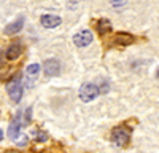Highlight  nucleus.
Instances as JSON below:
<instances>
[{"mask_svg":"<svg viewBox=\"0 0 159 153\" xmlns=\"http://www.w3.org/2000/svg\"><path fill=\"white\" fill-rule=\"evenodd\" d=\"M130 134H132V129L129 126H116L113 128L110 137L116 147H126L130 142Z\"/></svg>","mask_w":159,"mask_h":153,"instance_id":"f257e3e1","label":"nucleus"},{"mask_svg":"<svg viewBox=\"0 0 159 153\" xmlns=\"http://www.w3.org/2000/svg\"><path fill=\"white\" fill-rule=\"evenodd\" d=\"M99 94H100L99 86L94 85V83H84L81 88H80V99H81L83 102L94 100Z\"/></svg>","mask_w":159,"mask_h":153,"instance_id":"f03ea898","label":"nucleus"},{"mask_svg":"<svg viewBox=\"0 0 159 153\" xmlns=\"http://www.w3.org/2000/svg\"><path fill=\"white\" fill-rule=\"evenodd\" d=\"M7 93L10 96V99L15 102V104H18V102L21 100L22 97V83L19 78H13L8 85H7Z\"/></svg>","mask_w":159,"mask_h":153,"instance_id":"7ed1b4c3","label":"nucleus"},{"mask_svg":"<svg viewBox=\"0 0 159 153\" xmlns=\"http://www.w3.org/2000/svg\"><path fill=\"white\" fill-rule=\"evenodd\" d=\"M22 123H24L22 113H18L16 117L11 120V123H10V126H8V136H10V139L18 140V137H19V129H21Z\"/></svg>","mask_w":159,"mask_h":153,"instance_id":"20e7f679","label":"nucleus"},{"mask_svg":"<svg viewBox=\"0 0 159 153\" xmlns=\"http://www.w3.org/2000/svg\"><path fill=\"white\" fill-rule=\"evenodd\" d=\"M134 42H135V37L127 34V32H118L111 38V45L113 46H127V45H132Z\"/></svg>","mask_w":159,"mask_h":153,"instance_id":"39448f33","label":"nucleus"},{"mask_svg":"<svg viewBox=\"0 0 159 153\" xmlns=\"http://www.w3.org/2000/svg\"><path fill=\"white\" fill-rule=\"evenodd\" d=\"M92 42V32L91 30H80L78 34L73 35V43L78 46V48H84L88 46L89 43Z\"/></svg>","mask_w":159,"mask_h":153,"instance_id":"423d86ee","label":"nucleus"},{"mask_svg":"<svg viewBox=\"0 0 159 153\" xmlns=\"http://www.w3.org/2000/svg\"><path fill=\"white\" fill-rule=\"evenodd\" d=\"M45 73L48 75V76H56V75H59V72H61V62L57 61V59H48V61H45Z\"/></svg>","mask_w":159,"mask_h":153,"instance_id":"0eeeda50","label":"nucleus"},{"mask_svg":"<svg viewBox=\"0 0 159 153\" xmlns=\"http://www.w3.org/2000/svg\"><path fill=\"white\" fill-rule=\"evenodd\" d=\"M21 53H22V45L21 43H11L5 51V58L8 61H15L21 56Z\"/></svg>","mask_w":159,"mask_h":153,"instance_id":"6e6552de","label":"nucleus"},{"mask_svg":"<svg viewBox=\"0 0 159 153\" xmlns=\"http://www.w3.org/2000/svg\"><path fill=\"white\" fill-rule=\"evenodd\" d=\"M40 21H42L43 27H48V29H54L62 22V19L59 16H56V15H43Z\"/></svg>","mask_w":159,"mask_h":153,"instance_id":"1a4fd4ad","label":"nucleus"},{"mask_svg":"<svg viewBox=\"0 0 159 153\" xmlns=\"http://www.w3.org/2000/svg\"><path fill=\"white\" fill-rule=\"evenodd\" d=\"M96 29L99 32V35H107L108 32H111V22L108 19H99L96 22Z\"/></svg>","mask_w":159,"mask_h":153,"instance_id":"9d476101","label":"nucleus"},{"mask_svg":"<svg viewBox=\"0 0 159 153\" xmlns=\"http://www.w3.org/2000/svg\"><path fill=\"white\" fill-rule=\"evenodd\" d=\"M24 26V18H18L15 22H11L10 26H7L5 27V34L7 35H13V34H18Z\"/></svg>","mask_w":159,"mask_h":153,"instance_id":"9b49d317","label":"nucleus"},{"mask_svg":"<svg viewBox=\"0 0 159 153\" xmlns=\"http://www.w3.org/2000/svg\"><path fill=\"white\" fill-rule=\"evenodd\" d=\"M38 72H40V66H38V64H30V66H29L27 69H25V76H27L29 85H30L34 80H37Z\"/></svg>","mask_w":159,"mask_h":153,"instance_id":"f8f14e48","label":"nucleus"},{"mask_svg":"<svg viewBox=\"0 0 159 153\" xmlns=\"http://www.w3.org/2000/svg\"><path fill=\"white\" fill-rule=\"evenodd\" d=\"M110 3L115 7V8H119V7H124L127 3V0H110Z\"/></svg>","mask_w":159,"mask_h":153,"instance_id":"ddd939ff","label":"nucleus"},{"mask_svg":"<svg viewBox=\"0 0 159 153\" xmlns=\"http://www.w3.org/2000/svg\"><path fill=\"white\" fill-rule=\"evenodd\" d=\"M37 140H40V142H45V140L48 139V134L46 132H37Z\"/></svg>","mask_w":159,"mask_h":153,"instance_id":"4468645a","label":"nucleus"},{"mask_svg":"<svg viewBox=\"0 0 159 153\" xmlns=\"http://www.w3.org/2000/svg\"><path fill=\"white\" fill-rule=\"evenodd\" d=\"M5 153H22V151H19V150H8V151H5Z\"/></svg>","mask_w":159,"mask_h":153,"instance_id":"2eb2a0df","label":"nucleus"},{"mask_svg":"<svg viewBox=\"0 0 159 153\" xmlns=\"http://www.w3.org/2000/svg\"><path fill=\"white\" fill-rule=\"evenodd\" d=\"M3 64H5V61H3V56H2V54H0V67H2V66H3Z\"/></svg>","mask_w":159,"mask_h":153,"instance_id":"dca6fc26","label":"nucleus"},{"mask_svg":"<svg viewBox=\"0 0 159 153\" xmlns=\"http://www.w3.org/2000/svg\"><path fill=\"white\" fill-rule=\"evenodd\" d=\"M156 78L159 80V67H157V70H156Z\"/></svg>","mask_w":159,"mask_h":153,"instance_id":"f3484780","label":"nucleus"},{"mask_svg":"<svg viewBox=\"0 0 159 153\" xmlns=\"http://www.w3.org/2000/svg\"><path fill=\"white\" fill-rule=\"evenodd\" d=\"M2 137H3V132H2V129H0V140H2Z\"/></svg>","mask_w":159,"mask_h":153,"instance_id":"a211bd4d","label":"nucleus"}]
</instances>
